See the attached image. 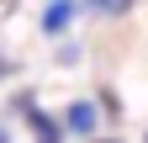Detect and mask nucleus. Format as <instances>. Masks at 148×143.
I'll return each mask as SVG.
<instances>
[{"label":"nucleus","mask_w":148,"mask_h":143,"mask_svg":"<svg viewBox=\"0 0 148 143\" xmlns=\"http://www.w3.org/2000/svg\"><path fill=\"white\" fill-rule=\"evenodd\" d=\"M69 21H74V0H48V11H42V32L48 37L69 32Z\"/></svg>","instance_id":"obj_1"},{"label":"nucleus","mask_w":148,"mask_h":143,"mask_svg":"<svg viewBox=\"0 0 148 143\" xmlns=\"http://www.w3.org/2000/svg\"><path fill=\"white\" fill-rule=\"evenodd\" d=\"M27 122H32L37 143H64V127H58V122H53L48 111H37V106H27Z\"/></svg>","instance_id":"obj_2"},{"label":"nucleus","mask_w":148,"mask_h":143,"mask_svg":"<svg viewBox=\"0 0 148 143\" xmlns=\"http://www.w3.org/2000/svg\"><path fill=\"white\" fill-rule=\"evenodd\" d=\"M69 127L74 133H95V106H90V101H74L69 106Z\"/></svg>","instance_id":"obj_3"},{"label":"nucleus","mask_w":148,"mask_h":143,"mask_svg":"<svg viewBox=\"0 0 148 143\" xmlns=\"http://www.w3.org/2000/svg\"><path fill=\"white\" fill-rule=\"evenodd\" d=\"M85 6H95L106 16H122V11H132V0H85Z\"/></svg>","instance_id":"obj_4"},{"label":"nucleus","mask_w":148,"mask_h":143,"mask_svg":"<svg viewBox=\"0 0 148 143\" xmlns=\"http://www.w3.org/2000/svg\"><path fill=\"white\" fill-rule=\"evenodd\" d=\"M106 143H111V138H106Z\"/></svg>","instance_id":"obj_5"}]
</instances>
